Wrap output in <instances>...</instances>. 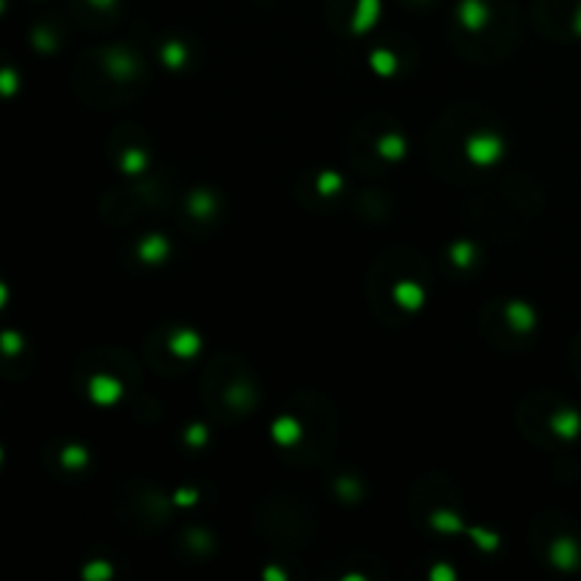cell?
<instances>
[{
	"label": "cell",
	"mask_w": 581,
	"mask_h": 581,
	"mask_svg": "<svg viewBox=\"0 0 581 581\" xmlns=\"http://www.w3.org/2000/svg\"><path fill=\"white\" fill-rule=\"evenodd\" d=\"M471 148H474V151H471V156H474V159H488V156H494V153L499 151V145H496V142H482V139H479V142H474Z\"/></svg>",
	"instance_id": "6da1fadb"
},
{
	"label": "cell",
	"mask_w": 581,
	"mask_h": 581,
	"mask_svg": "<svg viewBox=\"0 0 581 581\" xmlns=\"http://www.w3.org/2000/svg\"><path fill=\"white\" fill-rule=\"evenodd\" d=\"M400 295H403V300H420V292L414 290L411 284H408V290H400Z\"/></svg>",
	"instance_id": "7a4b0ae2"
}]
</instances>
